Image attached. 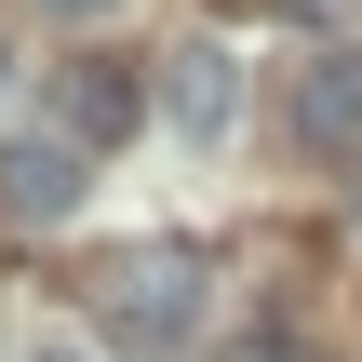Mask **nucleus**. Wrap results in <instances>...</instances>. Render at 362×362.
Segmentation results:
<instances>
[{"label":"nucleus","mask_w":362,"mask_h":362,"mask_svg":"<svg viewBox=\"0 0 362 362\" xmlns=\"http://www.w3.org/2000/svg\"><path fill=\"white\" fill-rule=\"evenodd\" d=\"M107 336L148 362H175L188 336H202V255L188 242H161V255H121L107 269Z\"/></svg>","instance_id":"f257e3e1"},{"label":"nucleus","mask_w":362,"mask_h":362,"mask_svg":"<svg viewBox=\"0 0 362 362\" xmlns=\"http://www.w3.org/2000/svg\"><path fill=\"white\" fill-rule=\"evenodd\" d=\"M81 188H94V148H67L54 121L0 148V215H13V228H67V215H81Z\"/></svg>","instance_id":"f03ea898"},{"label":"nucleus","mask_w":362,"mask_h":362,"mask_svg":"<svg viewBox=\"0 0 362 362\" xmlns=\"http://www.w3.org/2000/svg\"><path fill=\"white\" fill-rule=\"evenodd\" d=\"M134 121H148V81H134V67H107V54L54 67V134H67V148H121Z\"/></svg>","instance_id":"7ed1b4c3"},{"label":"nucleus","mask_w":362,"mask_h":362,"mask_svg":"<svg viewBox=\"0 0 362 362\" xmlns=\"http://www.w3.org/2000/svg\"><path fill=\"white\" fill-rule=\"evenodd\" d=\"M296 148H322V161H362V54H322V67H296Z\"/></svg>","instance_id":"20e7f679"},{"label":"nucleus","mask_w":362,"mask_h":362,"mask_svg":"<svg viewBox=\"0 0 362 362\" xmlns=\"http://www.w3.org/2000/svg\"><path fill=\"white\" fill-rule=\"evenodd\" d=\"M161 107H175L188 134H228V107H242V81H228V54H215V40H188V54L161 67Z\"/></svg>","instance_id":"39448f33"},{"label":"nucleus","mask_w":362,"mask_h":362,"mask_svg":"<svg viewBox=\"0 0 362 362\" xmlns=\"http://www.w3.org/2000/svg\"><path fill=\"white\" fill-rule=\"evenodd\" d=\"M215 362H309V336H242V349H215Z\"/></svg>","instance_id":"423d86ee"},{"label":"nucleus","mask_w":362,"mask_h":362,"mask_svg":"<svg viewBox=\"0 0 362 362\" xmlns=\"http://www.w3.org/2000/svg\"><path fill=\"white\" fill-rule=\"evenodd\" d=\"M242 13H296V27H322V13H336V0H242Z\"/></svg>","instance_id":"0eeeda50"},{"label":"nucleus","mask_w":362,"mask_h":362,"mask_svg":"<svg viewBox=\"0 0 362 362\" xmlns=\"http://www.w3.org/2000/svg\"><path fill=\"white\" fill-rule=\"evenodd\" d=\"M40 13H67V27H94V13H121V0H40Z\"/></svg>","instance_id":"6e6552de"},{"label":"nucleus","mask_w":362,"mask_h":362,"mask_svg":"<svg viewBox=\"0 0 362 362\" xmlns=\"http://www.w3.org/2000/svg\"><path fill=\"white\" fill-rule=\"evenodd\" d=\"M27 362H94V349H27Z\"/></svg>","instance_id":"1a4fd4ad"},{"label":"nucleus","mask_w":362,"mask_h":362,"mask_svg":"<svg viewBox=\"0 0 362 362\" xmlns=\"http://www.w3.org/2000/svg\"><path fill=\"white\" fill-rule=\"evenodd\" d=\"M0 81H13V54H0Z\"/></svg>","instance_id":"9d476101"}]
</instances>
